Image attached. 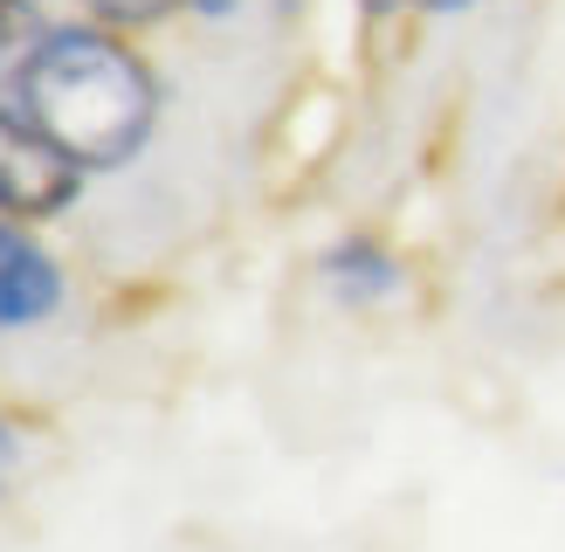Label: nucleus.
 I'll list each match as a JSON object with an SVG mask.
<instances>
[{
  "mask_svg": "<svg viewBox=\"0 0 565 552\" xmlns=\"http://www.w3.org/2000/svg\"><path fill=\"white\" fill-rule=\"evenodd\" d=\"M14 110H28L83 173L138 159L159 118V83L138 49L110 28H49L14 76Z\"/></svg>",
  "mask_w": 565,
  "mask_h": 552,
  "instance_id": "1",
  "label": "nucleus"
},
{
  "mask_svg": "<svg viewBox=\"0 0 565 552\" xmlns=\"http://www.w3.org/2000/svg\"><path fill=\"white\" fill-rule=\"evenodd\" d=\"M83 193V166L28 118L0 104V214L8 221H49Z\"/></svg>",
  "mask_w": 565,
  "mask_h": 552,
  "instance_id": "2",
  "label": "nucleus"
},
{
  "mask_svg": "<svg viewBox=\"0 0 565 552\" xmlns=\"http://www.w3.org/2000/svg\"><path fill=\"white\" fill-rule=\"evenodd\" d=\"M55 311H63V269L28 235V221L0 214V331L49 325Z\"/></svg>",
  "mask_w": 565,
  "mask_h": 552,
  "instance_id": "3",
  "label": "nucleus"
},
{
  "mask_svg": "<svg viewBox=\"0 0 565 552\" xmlns=\"http://www.w3.org/2000/svg\"><path fill=\"white\" fill-rule=\"evenodd\" d=\"M324 276H331V290H338V297H359V304H373V297H393V290H401V263H393L386 248H373V242H345V248H331V256H324Z\"/></svg>",
  "mask_w": 565,
  "mask_h": 552,
  "instance_id": "4",
  "label": "nucleus"
},
{
  "mask_svg": "<svg viewBox=\"0 0 565 552\" xmlns=\"http://www.w3.org/2000/svg\"><path fill=\"white\" fill-rule=\"evenodd\" d=\"M49 28H35V14H28V0H0V83H14L21 63L42 49Z\"/></svg>",
  "mask_w": 565,
  "mask_h": 552,
  "instance_id": "5",
  "label": "nucleus"
},
{
  "mask_svg": "<svg viewBox=\"0 0 565 552\" xmlns=\"http://www.w3.org/2000/svg\"><path fill=\"white\" fill-rule=\"evenodd\" d=\"M90 8H97L104 28H152V21H166L173 8H186V0H90Z\"/></svg>",
  "mask_w": 565,
  "mask_h": 552,
  "instance_id": "6",
  "label": "nucleus"
},
{
  "mask_svg": "<svg viewBox=\"0 0 565 552\" xmlns=\"http://www.w3.org/2000/svg\"><path fill=\"white\" fill-rule=\"evenodd\" d=\"M186 8H193V14H207V21H221V14H235L242 0H186Z\"/></svg>",
  "mask_w": 565,
  "mask_h": 552,
  "instance_id": "7",
  "label": "nucleus"
},
{
  "mask_svg": "<svg viewBox=\"0 0 565 552\" xmlns=\"http://www.w3.org/2000/svg\"><path fill=\"white\" fill-rule=\"evenodd\" d=\"M8 463H14V428L0 422V477H8Z\"/></svg>",
  "mask_w": 565,
  "mask_h": 552,
  "instance_id": "8",
  "label": "nucleus"
},
{
  "mask_svg": "<svg viewBox=\"0 0 565 552\" xmlns=\"http://www.w3.org/2000/svg\"><path fill=\"white\" fill-rule=\"evenodd\" d=\"M420 8H435V14H456V8H469V0H420Z\"/></svg>",
  "mask_w": 565,
  "mask_h": 552,
  "instance_id": "9",
  "label": "nucleus"
}]
</instances>
